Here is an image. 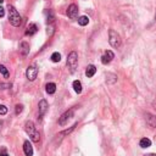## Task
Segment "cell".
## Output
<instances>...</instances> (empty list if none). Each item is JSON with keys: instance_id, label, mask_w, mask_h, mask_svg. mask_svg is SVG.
I'll use <instances>...</instances> for the list:
<instances>
[{"instance_id": "cell-1", "label": "cell", "mask_w": 156, "mask_h": 156, "mask_svg": "<svg viewBox=\"0 0 156 156\" xmlns=\"http://www.w3.org/2000/svg\"><path fill=\"white\" fill-rule=\"evenodd\" d=\"M24 131L26 133H27L31 138L32 141L34 143H38L39 140H40V135H39V132L37 131V127L34 126V123L32 121H27L24 124Z\"/></svg>"}, {"instance_id": "cell-2", "label": "cell", "mask_w": 156, "mask_h": 156, "mask_svg": "<svg viewBox=\"0 0 156 156\" xmlns=\"http://www.w3.org/2000/svg\"><path fill=\"white\" fill-rule=\"evenodd\" d=\"M9 21L14 27H20L22 23V18L18 14V11L12 5H9Z\"/></svg>"}, {"instance_id": "cell-3", "label": "cell", "mask_w": 156, "mask_h": 156, "mask_svg": "<svg viewBox=\"0 0 156 156\" xmlns=\"http://www.w3.org/2000/svg\"><path fill=\"white\" fill-rule=\"evenodd\" d=\"M109 42H110V45L115 49H118L122 44V40H121V37L120 34L117 33L115 29H110L109 31Z\"/></svg>"}, {"instance_id": "cell-4", "label": "cell", "mask_w": 156, "mask_h": 156, "mask_svg": "<svg viewBox=\"0 0 156 156\" xmlns=\"http://www.w3.org/2000/svg\"><path fill=\"white\" fill-rule=\"evenodd\" d=\"M67 66L70 68V71L73 73L76 72V68L78 66V54L76 51H71L67 56Z\"/></svg>"}, {"instance_id": "cell-5", "label": "cell", "mask_w": 156, "mask_h": 156, "mask_svg": "<svg viewBox=\"0 0 156 156\" xmlns=\"http://www.w3.org/2000/svg\"><path fill=\"white\" fill-rule=\"evenodd\" d=\"M74 110H76V107H72V109L67 110L66 112H63V113L61 115V117L59 118V124H60V126H65V124H66V123L72 118V117H73Z\"/></svg>"}, {"instance_id": "cell-6", "label": "cell", "mask_w": 156, "mask_h": 156, "mask_svg": "<svg viewBox=\"0 0 156 156\" xmlns=\"http://www.w3.org/2000/svg\"><path fill=\"white\" fill-rule=\"evenodd\" d=\"M78 6L76 4H71L67 9V16L71 18V20H76L78 17Z\"/></svg>"}, {"instance_id": "cell-7", "label": "cell", "mask_w": 156, "mask_h": 156, "mask_svg": "<svg viewBox=\"0 0 156 156\" xmlns=\"http://www.w3.org/2000/svg\"><path fill=\"white\" fill-rule=\"evenodd\" d=\"M26 76H27L28 81L33 82L35 78H37V76H38V68H37L35 66H29V67L27 68V72H26Z\"/></svg>"}, {"instance_id": "cell-8", "label": "cell", "mask_w": 156, "mask_h": 156, "mask_svg": "<svg viewBox=\"0 0 156 156\" xmlns=\"http://www.w3.org/2000/svg\"><path fill=\"white\" fill-rule=\"evenodd\" d=\"M48 102H46V100H40L39 101V104H38V111H39V117H43L44 115H45V112H46V110H48Z\"/></svg>"}, {"instance_id": "cell-9", "label": "cell", "mask_w": 156, "mask_h": 156, "mask_svg": "<svg viewBox=\"0 0 156 156\" xmlns=\"http://www.w3.org/2000/svg\"><path fill=\"white\" fill-rule=\"evenodd\" d=\"M115 57V55H113V53L111 50H107V51H105V54H104L102 56H101V62L104 63V65H107L109 62H111L112 61V59Z\"/></svg>"}, {"instance_id": "cell-10", "label": "cell", "mask_w": 156, "mask_h": 156, "mask_svg": "<svg viewBox=\"0 0 156 156\" xmlns=\"http://www.w3.org/2000/svg\"><path fill=\"white\" fill-rule=\"evenodd\" d=\"M23 151H24L26 156H33V148L28 140L23 143Z\"/></svg>"}, {"instance_id": "cell-11", "label": "cell", "mask_w": 156, "mask_h": 156, "mask_svg": "<svg viewBox=\"0 0 156 156\" xmlns=\"http://www.w3.org/2000/svg\"><path fill=\"white\" fill-rule=\"evenodd\" d=\"M145 120H146V123L151 128H156V116H154L151 113H146L145 115Z\"/></svg>"}, {"instance_id": "cell-12", "label": "cell", "mask_w": 156, "mask_h": 156, "mask_svg": "<svg viewBox=\"0 0 156 156\" xmlns=\"http://www.w3.org/2000/svg\"><path fill=\"white\" fill-rule=\"evenodd\" d=\"M20 53L23 55V56H27L29 54V44L27 42H22L20 44Z\"/></svg>"}, {"instance_id": "cell-13", "label": "cell", "mask_w": 156, "mask_h": 156, "mask_svg": "<svg viewBox=\"0 0 156 156\" xmlns=\"http://www.w3.org/2000/svg\"><path fill=\"white\" fill-rule=\"evenodd\" d=\"M38 32V27L35 23H29L27 29H26V35H33Z\"/></svg>"}, {"instance_id": "cell-14", "label": "cell", "mask_w": 156, "mask_h": 156, "mask_svg": "<svg viewBox=\"0 0 156 156\" xmlns=\"http://www.w3.org/2000/svg\"><path fill=\"white\" fill-rule=\"evenodd\" d=\"M95 72H96V67L94 66V65H89V66L87 67V71H85V76L90 78V77H93L95 74Z\"/></svg>"}, {"instance_id": "cell-15", "label": "cell", "mask_w": 156, "mask_h": 156, "mask_svg": "<svg viewBox=\"0 0 156 156\" xmlns=\"http://www.w3.org/2000/svg\"><path fill=\"white\" fill-rule=\"evenodd\" d=\"M45 90L48 94H54L55 90H56V84L55 83H48L45 87Z\"/></svg>"}, {"instance_id": "cell-16", "label": "cell", "mask_w": 156, "mask_h": 156, "mask_svg": "<svg viewBox=\"0 0 156 156\" xmlns=\"http://www.w3.org/2000/svg\"><path fill=\"white\" fill-rule=\"evenodd\" d=\"M72 85H73V89H74V92L77 94H81L82 93V83L79 81H74Z\"/></svg>"}, {"instance_id": "cell-17", "label": "cell", "mask_w": 156, "mask_h": 156, "mask_svg": "<svg viewBox=\"0 0 156 156\" xmlns=\"http://www.w3.org/2000/svg\"><path fill=\"white\" fill-rule=\"evenodd\" d=\"M139 145L141 146V148H149L150 145H151V140L150 139H148V138H143V139H140V143H139Z\"/></svg>"}, {"instance_id": "cell-18", "label": "cell", "mask_w": 156, "mask_h": 156, "mask_svg": "<svg viewBox=\"0 0 156 156\" xmlns=\"http://www.w3.org/2000/svg\"><path fill=\"white\" fill-rule=\"evenodd\" d=\"M45 15H46V22L48 23H53L55 17H54V14H53V11L51 10H46L45 11Z\"/></svg>"}, {"instance_id": "cell-19", "label": "cell", "mask_w": 156, "mask_h": 156, "mask_svg": "<svg viewBox=\"0 0 156 156\" xmlns=\"http://www.w3.org/2000/svg\"><path fill=\"white\" fill-rule=\"evenodd\" d=\"M88 23H89V18L87 16L78 17V24H79V26H87Z\"/></svg>"}, {"instance_id": "cell-20", "label": "cell", "mask_w": 156, "mask_h": 156, "mask_svg": "<svg viewBox=\"0 0 156 156\" xmlns=\"http://www.w3.org/2000/svg\"><path fill=\"white\" fill-rule=\"evenodd\" d=\"M76 127H77V123H74V124H73V126H72V127H71L70 129H66V131H63V132H61V133L59 134V135H60V138H62V137H65V135H67V134H70V133H71V132L73 131V129H74Z\"/></svg>"}, {"instance_id": "cell-21", "label": "cell", "mask_w": 156, "mask_h": 156, "mask_svg": "<svg viewBox=\"0 0 156 156\" xmlns=\"http://www.w3.org/2000/svg\"><path fill=\"white\" fill-rule=\"evenodd\" d=\"M60 60H61V55L59 53H54L51 55V61L53 62H60Z\"/></svg>"}, {"instance_id": "cell-22", "label": "cell", "mask_w": 156, "mask_h": 156, "mask_svg": "<svg viewBox=\"0 0 156 156\" xmlns=\"http://www.w3.org/2000/svg\"><path fill=\"white\" fill-rule=\"evenodd\" d=\"M0 72L3 73V76H4L5 78H7V77H9V71L6 70V67L4 66V65H0Z\"/></svg>"}, {"instance_id": "cell-23", "label": "cell", "mask_w": 156, "mask_h": 156, "mask_svg": "<svg viewBox=\"0 0 156 156\" xmlns=\"http://www.w3.org/2000/svg\"><path fill=\"white\" fill-rule=\"evenodd\" d=\"M7 113V107L5 105H0V115H6Z\"/></svg>"}, {"instance_id": "cell-24", "label": "cell", "mask_w": 156, "mask_h": 156, "mask_svg": "<svg viewBox=\"0 0 156 156\" xmlns=\"http://www.w3.org/2000/svg\"><path fill=\"white\" fill-rule=\"evenodd\" d=\"M22 110H23V106L20 105V104H17V105H16V115H20L22 112Z\"/></svg>"}, {"instance_id": "cell-25", "label": "cell", "mask_w": 156, "mask_h": 156, "mask_svg": "<svg viewBox=\"0 0 156 156\" xmlns=\"http://www.w3.org/2000/svg\"><path fill=\"white\" fill-rule=\"evenodd\" d=\"M0 156H9V154H7V151H6L5 148H3L1 150H0Z\"/></svg>"}, {"instance_id": "cell-26", "label": "cell", "mask_w": 156, "mask_h": 156, "mask_svg": "<svg viewBox=\"0 0 156 156\" xmlns=\"http://www.w3.org/2000/svg\"><path fill=\"white\" fill-rule=\"evenodd\" d=\"M46 33H48V35H53V33H54V28H53V27H49L48 31H46Z\"/></svg>"}, {"instance_id": "cell-27", "label": "cell", "mask_w": 156, "mask_h": 156, "mask_svg": "<svg viewBox=\"0 0 156 156\" xmlns=\"http://www.w3.org/2000/svg\"><path fill=\"white\" fill-rule=\"evenodd\" d=\"M5 15V9L3 6H0V17H4Z\"/></svg>"}, {"instance_id": "cell-28", "label": "cell", "mask_w": 156, "mask_h": 156, "mask_svg": "<svg viewBox=\"0 0 156 156\" xmlns=\"http://www.w3.org/2000/svg\"><path fill=\"white\" fill-rule=\"evenodd\" d=\"M7 87H11L10 84H3V83H0V89H5Z\"/></svg>"}, {"instance_id": "cell-29", "label": "cell", "mask_w": 156, "mask_h": 156, "mask_svg": "<svg viewBox=\"0 0 156 156\" xmlns=\"http://www.w3.org/2000/svg\"><path fill=\"white\" fill-rule=\"evenodd\" d=\"M148 156H156V154H149Z\"/></svg>"}, {"instance_id": "cell-30", "label": "cell", "mask_w": 156, "mask_h": 156, "mask_svg": "<svg viewBox=\"0 0 156 156\" xmlns=\"http://www.w3.org/2000/svg\"><path fill=\"white\" fill-rule=\"evenodd\" d=\"M4 3V0H0V4H3Z\"/></svg>"}]
</instances>
